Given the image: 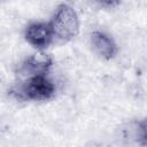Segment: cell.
Returning a JSON list of instances; mask_svg holds the SVG:
<instances>
[{"label":"cell","mask_w":147,"mask_h":147,"mask_svg":"<svg viewBox=\"0 0 147 147\" xmlns=\"http://www.w3.org/2000/svg\"><path fill=\"white\" fill-rule=\"evenodd\" d=\"M52 64H53V60L48 54L44 52H38L29 56L22 63L21 72L28 75V77L47 76V72L49 71Z\"/></svg>","instance_id":"cell-5"},{"label":"cell","mask_w":147,"mask_h":147,"mask_svg":"<svg viewBox=\"0 0 147 147\" xmlns=\"http://www.w3.org/2000/svg\"><path fill=\"white\" fill-rule=\"evenodd\" d=\"M122 139L126 147H146V121H131L122 129Z\"/></svg>","instance_id":"cell-4"},{"label":"cell","mask_w":147,"mask_h":147,"mask_svg":"<svg viewBox=\"0 0 147 147\" xmlns=\"http://www.w3.org/2000/svg\"><path fill=\"white\" fill-rule=\"evenodd\" d=\"M25 40L33 47L38 49L46 48L53 39V32L49 23L46 22H34L26 26L24 32Z\"/></svg>","instance_id":"cell-3"},{"label":"cell","mask_w":147,"mask_h":147,"mask_svg":"<svg viewBox=\"0 0 147 147\" xmlns=\"http://www.w3.org/2000/svg\"><path fill=\"white\" fill-rule=\"evenodd\" d=\"M55 91V84L47 76H32L15 87L11 93L21 100L45 101L53 98Z\"/></svg>","instance_id":"cell-1"},{"label":"cell","mask_w":147,"mask_h":147,"mask_svg":"<svg viewBox=\"0 0 147 147\" xmlns=\"http://www.w3.org/2000/svg\"><path fill=\"white\" fill-rule=\"evenodd\" d=\"M91 46L95 54L103 60H110L117 54V45L115 40L102 31H94L91 34Z\"/></svg>","instance_id":"cell-6"},{"label":"cell","mask_w":147,"mask_h":147,"mask_svg":"<svg viewBox=\"0 0 147 147\" xmlns=\"http://www.w3.org/2000/svg\"><path fill=\"white\" fill-rule=\"evenodd\" d=\"M53 36L61 40H70L79 32V18L76 10L67 5L61 3L57 6L51 22H48Z\"/></svg>","instance_id":"cell-2"}]
</instances>
